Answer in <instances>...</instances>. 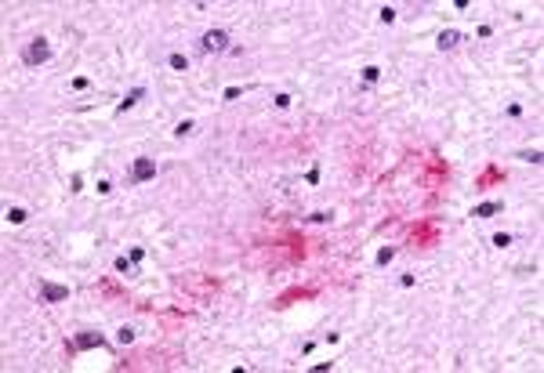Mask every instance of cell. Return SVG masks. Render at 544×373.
Returning a JSON list of instances; mask_svg holds the SVG:
<instances>
[{
	"label": "cell",
	"mask_w": 544,
	"mask_h": 373,
	"mask_svg": "<svg viewBox=\"0 0 544 373\" xmlns=\"http://www.w3.org/2000/svg\"><path fill=\"white\" fill-rule=\"evenodd\" d=\"M131 341H134V330H131V326H120V330H116V344H131Z\"/></svg>",
	"instance_id": "5bb4252c"
},
{
	"label": "cell",
	"mask_w": 544,
	"mask_h": 373,
	"mask_svg": "<svg viewBox=\"0 0 544 373\" xmlns=\"http://www.w3.org/2000/svg\"><path fill=\"white\" fill-rule=\"evenodd\" d=\"M501 210H504V203H497V199H493V203H479V207H475V218H493V214H501Z\"/></svg>",
	"instance_id": "9c48e42d"
},
{
	"label": "cell",
	"mask_w": 544,
	"mask_h": 373,
	"mask_svg": "<svg viewBox=\"0 0 544 373\" xmlns=\"http://www.w3.org/2000/svg\"><path fill=\"white\" fill-rule=\"evenodd\" d=\"M113 268H116L120 275H127V272L134 268V261H131V257H116V261H113Z\"/></svg>",
	"instance_id": "4fadbf2b"
},
{
	"label": "cell",
	"mask_w": 544,
	"mask_h": 373,
	"mask_svg": "<svg viewBox=\"0 0 544 373\" xmlns=\"http://www.w3.org/2000/svg\"><path fill=\"white\" fill-rule=\"evenodd\" d=\"M87 83H91L87 76H77V80H73V91H84V87H87Z\"/></svg>",
	"instance_id": "603a6c76"
},
{
	"label": "cell",
	"mask_w": 544,
	"mask_h": 373,
	"mask_svg": "<svg viewBox=\"0 0 544 373\" xmlns=\"http://www.w3.org/2000/svg\"><path fill=\"white\" fill-rule=\"evenodd\" d=\"M200 48H204L207 54H221V51H229V33H225V29H207L204 36H200Z\"/></svg>",
	"instance_id": "7a4b0ae2"
},
{
	"label": "cell",
	"mask_w": 544,
	"mask_h": 373,
	"mask_svg": "<svg viewBox=\"0 0 544 373\" xmlns=\"http://www.w3.org/2000/svg\"><path fill=\"white\" fill-rule=\"evenodd\" d=\"M167 65H171V69H174V73H185V69H189V54H181V51H174V54H171V58H167Z\"/></svg>",
	"instance_id": "30bf717a"
},
{
	"label": "cell",
	"mask_w": 544,
	"mask_h": 373,
	"mask_svg": "<svg viewBox=\"0 0 544 373\" xmlns=\"http://www.w3.org/2000/svg\"><path fill=\"white\" fill-rule=\"evenodd\" d=\"M192 130H196V124H192V120H181V124L174 127V134H178V138H185V134H192Z\"/></svg>",
	"instance_id": "2e32d148"
},
{
	"label": "cell",
	"mask_w": 544,
	"mask_h": 373,
	"mask_svg": "<svg viewBox=\"0 0 544 373\" xmlns=\"http://www.w3.org/2000/svg\"><path fill=\"white\" fill-rule=\"evenodd\" d=\"M138 98H145V87H134L131 95H127V98L116 105V113H127V109H134V105H138Z\"/></svg>",
	"instance_id": "52a82bcc"
},
{
	"label": "cell",
	"mask_w": 544,
	"mask_h": 373,
	"mask_svg": "<svg viewBox=\"0 0 544 373\" xmlns=\"http://www.w3.org/2000/svg\"><path fill=\"white\" fill-rule=\"evenodd\" d=\"M127 257H131V261H134V265H138V261H142V257H145V250H142V247H131V254H127Z\"/></svg>",
	"instance_id": "7402d4cb"
},
{
	"label": "cell",
	"mask_w": 544,
	"mask_h": 373,
	"mask_svg": "<svg viewBox=\"0 0 544 373\" xmlns=\"http://www.w3.org/2000/svg\"><path fill=\"white\" fill-rule=\"evenodd\" d=\"M519 160H526V163L537 167V163H544V152H541V149H522V152H519Z\"/></svg>",
	"instance_id": "8fae6325"
},
{
	"label": "cell",
	"mask_w": 544,
	"mask_h": 373,
	"mask_svg": "<svg viewBox=\"0 0 544 373\" xmlns=\"http://www.w3.org/2000/svg\"><path fill=\"white\" fill-rule=\"evenodd\" d=\"M381 22H389V25L395 22V7H381Z\"/></svg>",
	"instance_id": "d6986e66"
},
{
	"label": "cell",
	"mask_w": 544,
	"mask_h": 373,
	"mask_svg": "<svg viewBox=\"0 0 544 373\" xmlns=\"http://www.w3.org/2000/svg\"><path fill=\"white\" fill-rule=\"evenodd\" d=\"M461 40H465V36H461L457 29H442V33H439V48H442V51H450V48H457V44H461Z\"/></svg>",
	"instance_id": "8992f818"
},
{
	"label": "cell",
	"mask_w": 544,
	"mask_h": 373,
	"mask_svg": "<svg viewBox=\"0 0 544 373\" xmlns=\"http://www.w3.org/2000/svg\"><path fill=\"white\" fill-rule=\"evenodd\" d=\"M392 257H395V247H381V250H377V265H389Z\"/></svg>",
	"instance_id": "9a60e30c"
},
{
	"label": "cell",
	"mask_w": 544,
	"mask_h": 373,
	"mask_svg": "<svg viewBox=\"0 0 544 373\" xmlns=\"http://www.w3.org/2000/svg\"><path fill=\"white\" fill-rule=\"evenodd\" d=\"M7 225H26V221H29V214H26V207H7Z\"/></svg>",
	"instance_id": "ba28073f"
},
{
	"label": "cell",
	"mask_w": 544,
	"mask_h": 373,
	"mask_svg": "<svg viewBox=\"0 0 544 373\" xmlns=\"http://www.w3.org/2000/svg\"><path fill=\"white\" fill-rule=\"evenodd\" d=\"M309 221H316V225H327L330 214H327V210H316V214H309Z\"/></svg>",
	"instance_id": "ac0fdd59"
},
{
	"label": "cell",
	"mask_w": 544,
	"mask_h": 373,
	"mask_svg": "<svg viewBox=\"0 0 544 373\" xmlns=\"http://www.w3.org/2000/svg\"><path fill=\"white\" fill-rule=\"evenodd\" d=\"M276 109H290V95H276Z\"/></svg>",
	"instance_id": "44dd1931"
},
{
	"label": "cell",
	"mask_w": 544,
	"mask_h": 373,
	"mask_svg": "<svg viewBox=\"0 0 544 373\" xmlns=\"http://www.w3.org/2000/svg\"><path fill=\"white\" fill-rule=\"evenodd\" d=\"M493 247H501V250L512 247V236H508V232H497V236H493Z\"/></svg>",
	"instance_id": "e0dca14e"
},
{
	"label": "cell",
	"mask_w": 544,
	"mask_h": 373,
	"mask_svg": "<svg viewBox=\"0 0 544 373\" xmlns=\"http://www.w3.org/2000/svg\"><path fill=\"white\" fill-rule=\"evenodd\" d=\"M131 178H134V181H153V178H156V163L149 160V156H138V160H134V171H131Z\"/></svg>",
	"instance_id": "3957f363"
},
{
	"label": "cell",
	"mask_w": 544,
	"mask_h": 373,
	"mask_svg": "<svg viewBox=\"0 0 544 373\" xmlns=\"http://www.w3.org/2000/svg\"><path fill=\"white\" fill-rule=\"evenodd\" d=\"M239 95H243V91H239V87H225V95H221V98H225V101H236Z\"/></svg>",
	"instance_id": "ffe728a7"
},
{
	"label": "cell",
	"mask_w": 544,
	"mask_h": 373,
	"mask_svg": "<svg viewBox=\"0 0 544 373\" xmlns=\"http://www.w3.org/2000/svg\"><path fill=\"white\" fill-rule=\"evenodd\" d=\"M102 344H105V337H102V333H95V330H84V333H77L73 348H102Z\"/></svg>",
	"instance_id": "5b68a950"
},
{
	"label": "cell",
	"mask_w": 544,
	"mask_h": 373,
	"mask_svg": "<svg viewBox=\"0 0 544 373\" xmlns=\"http://www.w3.org/2000/svg\"><path fill=\"white\" fill-rule=\"evenodd\" d=\"M40 297H44V301H51V304H58V301H66V297H69V286H58V283H40Z\"/></svg>",
	"instance_id": "277c9868"
},
{
	"label": "cell",
	"mask_w": 544,
	"mask_h": 373,
	"mask_svg": "<svg viewBox=\"0 0 544 373\" xmlns=\"http://www.w3.org/2000/svg\"><path fill=\"white\" fill-rule=\"evenodd\" d=\"M22 62H26V65H44V62H51V44L44 40V36H40V40H33L29 48L22 51Z\"/></svg>",
	"instance_id": "6da1fadb"
},
{
	"label": "cell",
	"mask_w": 544,
	"mask_h": 373,
	"mask_svg": "<svg viewBox=\"0 0 544 373\" xmlns=\"http://www.w3.org/2000/svg\"><path fill=\"white\" fill-rule=\"evenodd\" d=\"M381 80V69L377 65H363V83H377Z\"/></svg>",
	"instance_id": "7c38bea8"
}]
</instances>
